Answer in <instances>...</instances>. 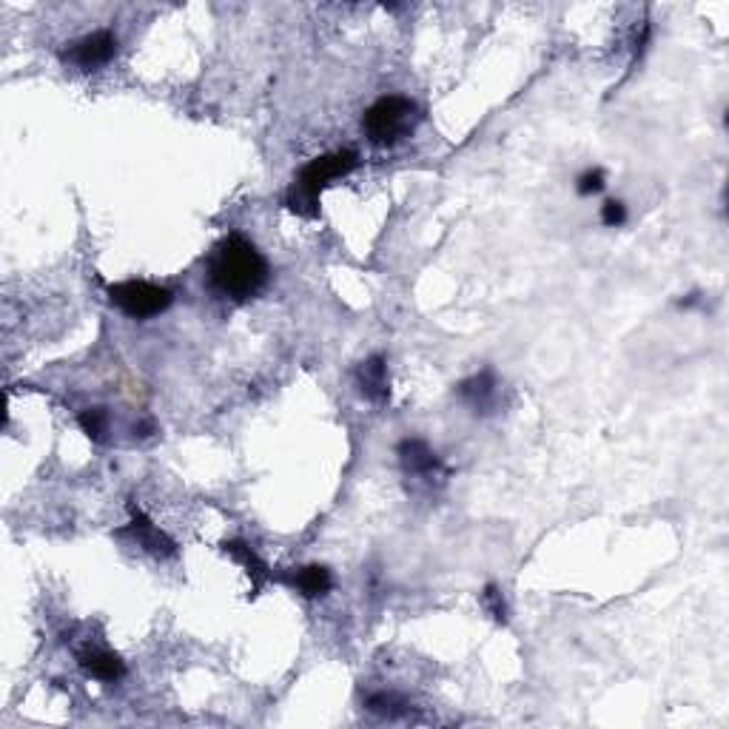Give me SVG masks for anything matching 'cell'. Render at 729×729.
<instances>
[{
  "instance_id": "cell-1",
  "label": "cell",
  "mask_w": 729,
  "mask_h": 729,
  "mask_svg": "<svg viewBox=\"0 0 729 729\" xmlns=\"http://www.w3.org/2000/svg\"><path fill=\"white\" fill-rule=\"evenodd\" d=\"M268 277H271L268 260L243 234H228L214 245L208 260V280L228 300H254L268 285Z\"/></svg>"
},
{
  "instance_id": "cell-2",
  "label": "cell",
  "mask_w": 729,
  "mask_h": 729,
  "mask_svg": "<svg viewBox=\"0 0 729 729\" xmlns=\"http://www.w3.org/2000/svg\"><path fill=\"white\" fill-rule=\"evenodd\" d=\"M356 166H359V154L354 149H339L314 157L308 166H302L285 203L294 214H300L305 220H314V217H319V194L339 177H348Z\"/></svg>"
},
{
  "instance_id": "cell-3",
  "label": "cell",
  "mask_w": 729,
  "mask_h": 729,
  "mask_svg": "<svg viewBox=\"0 0 729 729\" xmlns=\"http://www.w3.org/2000/svg\"><path fill=\"white\" fill-rule=\"evenodd\" d=\"M419 123V106L411 97L385 94L362 117V131L374 146H396Z\"/></svg>"
},
{
  "instance_id": "cell-4",
  "label": "cell",
  "mask_w": 729,
  "mask_h": 729,
  "mask_svg": "<svg viewBox=\"0 0 729 729\" xmlns=\"http://www.w3.org/2000/svg\"><path fill=\"white\" fill-rule=\"evenodd\" d=\"M109 300L131 319H151L169 311L174 294L163 285L146 280H126L109 285Z\"/></svg>"
},
{
  "instance_id": "cell-5",
  "label": "cell",
  "mask_w": 729,
  "mask_h": 729,
  "mask_svg": "<svg viewBox=\"0 0 729 729\" xmlns=\"http://www.w3.org/2000/svg\"><path fill=\"white\" fill-rule=\"evenodd\" d=\"M114 57H117V38L109 29H97L92 35H83L69 46V52H63V60L83 69V72L109 66Z\"/></svg>"
},
{
  "instance_id": "cell-6",
  "label": "cell",
  "mask_w": 729,
  "mask_h": 729,
  "mask_svg": "<svg viewBox=\"0 0 729 729\" xmlns=\"http://www.w3.org/2000/svg\"><path fill=\"white\" fill-rule=\"evenodd\" d=\"M396 453H399V462H402L405 476H413V479L422 482V485L442 482L445 473H448L445 465H442V459H439L422 439H405V442H399Z\"/></svg>"
},
{
  "instance_id": "cell-7",
  "label": "cell",
  "mask_w": 729,
  "mask_h": 729,
  "mask_svg": "<svg viewBox=\"0 0 729 729\" xmlns=\"http://www.w3.org/2000/svg\"><path fill=\"white\" fill-rule=\"evenodd\" d=\"M129 510H131V524L123 530V533H131L134 542L140 544L146 553H151V556H157V559H171V556L177 553V544L171 542L169 536H166L157 524L151 522L140 507L129 505Z\"/></svg>"
},
{
  "instance_id": "cell-8",
  "label": "cell",
  "mask_w": 729,
  "mask_h": 729,
  "mask_svg": "<svg viewBox=\"0 0 729 729\" xmlns=\"http://www.w3.org/2000/svg\"><path fill=\"white\" fill-rule=\"evenodd\" d=\"M356 385L365 399H371L376 405H385L391 396V385H388V365L382 356H371L356 368Z\"/></svg>"
},
{
  "instance_id": "cell-9",
  "label": "cell",
  "mask_w": 729,
  "mask_h": 729,
  "mask_svg": "<svg viewBox=\"0 0 729 729\" xmlns=\"http://www.w3.org/2000/svg\"><path fill=\"white\" fill-rule=\"evenodd\" d=\"M77 664L86 670V673L97 678V681H120L126 675V664L120 655L109 653V650H100V647H86V650H77Z\"/></svg>"
},
{
  "instance_id": "cell-10",
  "label": "cell",
  "mask_w": 729,
  "mask_h": 729,
  "mask_svg": "<svg viewBox=\"0 0 729 729\" xmlns=\"http://www.w3.org/2000/svg\"><path fill=\"white\" fill-rule=\"evenodd\" d=\"M459 396H462V402L468 405L470 411L490 413L496 408L499 382H496V376L490 374V371H482V374L470 376V379H465L459 385Z\"/></svg>"
},
{
  "instance_id": "cell-11",
  "label": "cell",
  "mask_w": 729,
  "mask_h": 729,
  "mask_svg": "<svg viewBox=\"0 0 729 729\" xmlns=\"http://www.w3.org/2000/svg\"><path fill=\"white\" fill-rule=\"evenodd\" d=\"M285 584H291L294 590H300L305 599H322V596L331 593L334 576H331V570L322 567V564H308V567L294 570L291 576H285Z\"/></svg>"
},
{
  "instance_id": "cell-12",
  "label": "cell",
  "mask_w": 729,
  "mask_h": 729,
  "mask_svg": "<svg viewBox=\"0 0 729 729\" xmlns=\"http://www.w3.org/2000/svg\"><path fill=\"white\" fill-rule=\"evenodd\" d=\"M223 550L228 553V556H231V559L240 561V564H243L245 573H248V576H251V581H254V590H262V584H265V581L274 579V576H271V570L265 567V561H262L260 556H257V553H254L251 547H248V544L225 542Z\"/></svg>"
},
{
  "instance_id": "cell-13",
  "label": "cell",
  "mask_w": 729,
  "mask_h": 729,
  "mask_svg": "<svg viewBox=\"0 0 729 729\" xmlns=\"http://www.w3.org/2000/svg\"><path fill=\"white\" fill-rule=\"evenodd\" d=\"M77 422H80V428L92 442H97V445L106 442V433H109V413H106V408H86V411L77 413Z\"/></svg>"
},
{
  "instance_id": "cell-14",
  "label": "cell",
  "mask_w": 729,
  "mask_h": 729,
  "mask_svg": "<svg viewBox=\"0 0 729 729\" xmlns=\"http://www.w3.org/2000/svg\"><path fill=\"white\" fill-rule=\"evenodd\" d=\"M368 710L376 712V715H385V718H402L405 712L411 710V704L396 695V692H374L368 698Z\"/></svg>"
},
{
  "instance_id": "cell-15",
  "label": "cell",
  "mask_w": 729,
  "mask_h": 729,
  "mask_svg": "<svg viewBox=\"0 0 729 729\" xmlns=\"http://www.w3.org/2000/svg\"><path fill=\"white\" fill-rule=\"evenodd\" d=\"M482 604H485L487 613L496 618L499 624H505V621H507V604H505V596H502V590H499L496 584H487L485 593H482Z\"/></svg>"
},
{
  "instance_id": "cell-16",
  "label": "cell",
  "mask_w": 729,
  "mask_h": 729,
  "mask_svg": "<svg viewBox=\"0 0 729 729\" xmlns=\"http://www.w3.org/2000/svg\"><path fill=\"white\" fill-rule=\"evenodd\" d=\"M604 171L601 169H587L581 174L579 180H576V191H579L581 197H593V194H599L604 191Z\"/></svg>"
},
{
  "instance_id": "cell-17",
  "label": "cell",
  "mask_w": 729,
  "mask_h": 729,
  "mask_svg": "<svg viewBox=\"0 0 729 729\" xmlns=\"http://www.w3.org/2000/svg\"><path fill=\"white\" fill-rule=\"evenodd\" d=\"M601 223L607 228H618V225L627 223V206L621 200H607L601 206Z\"/></svg>"
}]
</instances>
